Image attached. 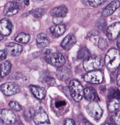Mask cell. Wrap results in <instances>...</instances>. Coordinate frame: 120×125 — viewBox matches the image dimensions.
<instances>
[{"label":"cell","mask_w":120,"mask_h":125,"mask_svg":"<svg viewBox=\"0 0 120 125\" xmlns=\"http://www.w3.org/2000/svg\"><path fill=\"white\" fill-rule=\"evenodd\" d=\"M104 62L106 67L111 72H114L119 68L120 58L118 50L116 49H110L105 55Z\"/></svg>","instance_id":"6da1fadb"},{"label":"cell","mask_w":120,"mask_h":125,"mask_svg":"<svg viewBox=\"0 0 120 125\" xmlns=\"http://www.w3.org/2000/svg\"><path fill=\"white\" fill-rule=\"evenodd\" d=\"M69 90L70 94L74 101L80 102L81 101L84 94V89L83 86L77 80H73L69 83Z\"/></svg>","instance_id":"7a4b0ae2"},{"label":"cell","mask_w":120,"mask_h":125,"mask_svg":"<svg viewBox=\"0 0 120 125\" xmlns=\"http://www.w3.org/2000/svg\"><path fill=\"white\" fill-rule=\"evenodd\" d=\"M44 60L48 64L56 68H60L64 65L66 60L61 54L58 53H50L44 57Z\"/></svg>","instance_id":"3957f363"},{"label":"cell","mask_w":120,"mask_h":125,"mask_svg":"<svg viewBox=\"0 0 120 125\" xmlns=\"http://www.w3.org/2000/svg\"><path fill=\"white\" fill-rule=\"evenodd\" d=\"M103 78H104V74L103 71L96 70L90 71L87 74H85L84 80L86 82L91 84H98L103 82Z\"/></svg>","instance_id":"277c9868"},{"label":"cell","mask_w":120,"mask_h":125,"mask_svg":"<svg viewBox=\"0 0 120 125\" xmlns=\"http://www.w3.org/2000/svg\"><path fill=\"white\" fill-rule=\"evenodd\" d=\"M86 111L89 116L95 119H100L103 113V109L96 101L90 103L86 106Z\"/></svg>","instance_id":"5b68a950"},{"label":"cell","mask_w":120,"mask_h":125,"mask_svg":"<svg viewBox=\"0 0 120 125\" xmlns=\"http://www.w3.org/2000/svg\"><path fill=\"white\" fill-rule=\"evenodd\" d=\"M101 65L100 58H90L83 61V67L86 71H92L99 69Z\"/></svg>","instance_id":"8992f818"},{"label":"cell","mask_w":120,"mask_h":125,"mask_svg":"<svg viewBox=\"0 0 120 125\" xmlns=\"http://www.w3.org/2000/svg\"><path fill=\"white\" fill-rule=\"evenodd\" d=\"M33 121L36 125H51L48 115L43 109H39L34 114Z\"/></svg>","instance_id":"52a82bcc"},{"label":"cell","mask_w":120,"mask_h":125,"mask_svg":"<svg viewBox=\"0 0 120 125\" xmlns=\"http://www.w3.org/2000/svg\"><path fill=\"white\" fill-rule=\"evenodd\" d=\"M1 119L2 122L6 125H12L14 124L16 121V116L10 109H3L0 111Z\"/></svg>","instance_id":"ba28073f"},{"label":"cell","mask_w":120,"mask_h":125,"mask_svg":"<svg viewBox=\"0 0 120 125\" xmlns=\"http://www.w3.org/2000/svg\"><path fill=\"white\" fill-rule=\"evenodd\" d=\"M1 90L4 95L12 96L20 91V86L14 83L8 82L1 86Z\"/></svg>","instance_id":"9c48e42d"},{"label":"cell","mask_w":120,"mask_h":125,"mask_svg":"<svg viewBox=\"0 0 120 125\" xmlns=\"http://www.w3.org/2000/svg\"><path fill=\"white\" fill-rule=\"evenodd\" d=\"M21 4L16 1H10L4 6V14L6 16H13L17 14L21 10Z\"/></svg>","instance_id":"30bf717a"},{"label":"cell","mask_w":120,"mask_h":125,"mask_svg":"<svg viewBox=\"0 0 120 125\" xmlns=\"http://www.w3.org/2000/svg\"><path fill=\"white\" fill-rule=\"evenodd\" d=\"M5 50L8 55L11 56H18L21 53L23 47L17 43H8L5 44Z\"/></svg>","instance_id":"8fae6325"},{"label":"cell","mask_w":120,"mask_h":125,"mask_svg":"<svg viewBox=\"0 0 120 125\" xmlns=\"http://www.w3.org/2000/svg\"><path fill=\"white\" fill-rule=\"evenodd\" d=\"M120 23L116 22L111 25H110L107 29L106 34L107 36L110 40H115L119 37L120 35Z\"/></svg>","instance_id":"7c38bea8"},{"label":"cell","mask_w":120,"mask_h":125,"mask_svg":"<svg viewBox=\"0 0 120 125\" xmlns=\"http://www.w3.org/2000/svg\"><path fill=\"white\" fill-rule=\"evenodd\" d=\"M13 29L11 22L8 19H3L0 21V31L1 34L7 36L11 34Z\"/></svg>","instance_id":"4fadbf2b"},{"label":"cell","mask_w":120,"mask_h":125,"mask_svg":"<svg viewBox=\"0 0 120 125\" xmlns=\"http://www.w3.org/2000/svg\"><path fill=\"white\" fill-rule=\"evenodd\" d=\"M83 96L89 101H98L100 100L98 93L94 88L93 87H88L84 90Z\"/></svg>","instance_id":"5bb4252c"},{"label":"cell","mask_w":120,"mask_h":125,"mask_svg":"<svg viewBox=\"0 0 120 125\" xmlns=\"http://www.w3.org/2000/svg\"><path fill=\"white\" fill-rule=\"evenodd\" d=\"M76 42V36L73 34H70L63 39L61 46L65 50H69L75 44Z\"/></svg>","instance_id":"9a60e30c"},{"label":"cell","mask_w":120,"mask_h":125,"mask_svg":"<svg viewBox=\"0 0 120 125\" xmlns=\"http://www.w3.org/2000/svg\"><path fill=\"white\" fill-rule=\"evenodd\" d=\"M29 88L34 96L39 100H43L46 96V90L43 87L31 85L29 86Z\"/></svg>","instance_id":"2e32d148"},{"label":"cell","mask_w":120,"mask_h":125,"mask_svg":"<svg viewBox=\"0 0 120 125\" xmlns=\"http://www.w3.org/2000/svg\"><path fill=\"white\" fill-rule=\"evenodd\" d=\"M120 3L119 1H114L110 4H109L102 11V16L103 17H107L111 15L119 7Z\"/></svg>","instance_id":"e0dca14e"},{"label":"cell","mask_w":120,"mask_h":125,"mask_svg":"<svg viewBox=\"0 0 120 125\" xmlns=\"http://www.w3.org/2000/svg\"><path fill=\"white\" fill-rule=\"evenodd\" d=\"M56 75L59 80L65 81L70 78L71 75V72L68 68L62 66L58 68V70L56 71Z\"/></svg>","instance_id":"ac0fdd59"},{"label":"cell","mask_w":120,"mask_h":125,"mask_svg":"<svg viewBox=\"0 0 120 125\" xmlns=\"http://www.w3.org/2000/svg\"><path fill=\"white\" fill-rule=\"evenodd\" d=\"M68 13V10L64 6H60L54 8L50 11V14L53 16V17L62 18L65 17Z\"/></svg>","instance_id":"d6986e66"},{"label":"cell","mask_w":120,"mask_h":125,"mask_svg":"<svg viewBox=\"0 0 120 125\" xmlns=\"http://www.w3.org/2000/svg\"><path fill=\"white\" fill-rule=\"evenodd\" d=\"M50 31L52 35L54 37H59L63 35L66 31V26L64 24H59V25L53 26L50 28Z\"/></svg>","instance_id":"ffe728a7"},{"label":"cell","mask_w":120,"mask_h":125,"mask_svg":"<svg viewBox=\"0 0 120 125\" xmlns=\"http://www.w3.org/2000/svg\"><path fill=\"white\" fill-rule=\"evenodd\" d=\"M36 44L39 48H44L50 44V41L48 39L47 36L44 33L38 34L36 37Z\"/></svg>","instance_id":"44dd1931"},{"label":"cell","mask_w":120,"mask_h":125,"mask_svg":"<svg viewBox=\"0 0 120 125\" xmlns=\"http://www.w3.org/2000/svg\"><path fill=\"white\" fill-rule=\"evenodd\" d=\"M108 108V110L111 113H114L115 111H118L120 108L119 99H116V98L109 99Z\"/></svg>","instance_id":"7402d4cb"},{"label":"cell","mask_w":120,"mask_h":125,"mask_svg":"<svg viewBox=\"0 0 120 125\" xmlns=\"http://www.w3.org/2000/svg\"><path fill=\"white\" fill-rule=\"evenodd\" d=\"M1 78L8 75L11 70V62L9 61H4V62H1Z\"/></svg>","instance_id":"603a6c76"},{"label":"cell","mask_w":120,"mask_h":125,"mask_svg":"<svg viewBox=\"0 0 120 125\" xmlns=\"http://www.w3.org/2000/svg\"><path fill=\"white\" fill-rule=\"evenodd\" d=\"M31 36L30 34L24 33L23 32L19 33L15 38V41L18 43H22V44H26L30 41Z\"/></svg>","instance_id":"cb8c5ba5"},{"label":"cell","mask_w":120,"mask_h":125,"mask_svg":"<svg viewBox=\"0 0 120 125\" xmlns=\"http://www.w3.org/2000/svg\"><path fill=\"white\" fill-rule=\"evenodd\" d=\"M91 56V54L89 50L86 47H83L81 49H80L78 53V58L80 60H86L90 58Z\"/></svg>","instance_id":"d4e9b609"},{"label":"cell","mask_w":120,"mask_h":125,"mask_svg":"<svg viewBox=\"0 0 120 125\" xmlns=\"http://www.w3.org/2000/svg\"><path fill=\"white\" fill-rule=\"evenodd\" d=\"M47 12V10L45 8H36L33 9L30 11L31 14L34 16V17L40 18H41L44 14H45Z\"/></svg>","instance_id":"484cf974"},{"label":"cell","mask_w":120,"mask_h":125,"mask_svg":"<svg viewBox=\"0 0 120 125\" xmlns=\"http://www.w3.org/2000/svg\"><path fill=\"white\" fill-rule=\"evenodd\" d=\"M108 99H113V98H116L120 99V90L118 88H114L112 87L110 88L108 91Z\"/></svg>","instance_id":"4316f807"},{"label":"cell","mask_w":120,"mask_h":125,"mask_svg":"<svg viewBox=\"0 0 120 125\" xmlns=\"http://www.w3.org/2000/svg\"><path fill=\"white\" fill-rule=\"evenodd\" d=\"M98 46L101 50H105L108 46V42L104 38H100L98 43Z\"/></svg>","instance_id":"83f0119b"},{"label":"cell","mask_w":120,"mask_h":125,"mask_svg":"<svg viewBox=\"0 0 120 125\" xmlns=\"http://www.w3.org/2000/svg\"><path fill=\"white\" fill-rule=\"evenodd\" d=\"M9 106H10V108L13 109V110H14V111H20L22 110L21 106L20 105V104L16 102V101H11L9 103Z\"/></svg>","instance_id":"f1b7e54d"},{"label":"cell","mask_w":120,"mask_h":125,"mask_svg":"<svg viewBox=\"0 0 120 125\" xmlns=\"http://www.w3.org/2000/svg\"><path fill=\"white\" fill-rule=\"evenodd\" d=\"M106 1H100V0H94V1H88L89 4L92 7L96 8L98 6L101 5L104 3H105Z\"/></svg>","instance_id":"f546056e"},{"label":"cell","mask_w":120,"mask_h":125,"mask_svg":"<svg viewBox=\"0 0 120 125\" xmlns=\"http://www.w3.org/2000/svg\"><path fill=\"white\" fill-rule=\"evenodd\" d=\"M120 112L118 111L117 112L115 111V113L112 116L111 119L113 123L116 124V125H120Z\"/></svg>","instance_id":"4dcf8cb0"},{"label":"cell","mask_w":120,"mask_h":125,"mask_svg":"<svg viewBox=\"0 0 120 125\" xmlns=\"http://www.w3.org/2000/svg\"><path fill=\"white\" fill-rule=\"evenodd\" d=\"M63 21V18H58V17H53V21L56 25H59L60 23H61Z\"/></svg>","instance_id":"1f68e13d"},{"label":"cell","mask_w":120,"mask_h":125,"mask_svg":"<svg viewBox=\"0 0 120 125\" xmlns=\"http://www.w3.org/2000/svg\"><path fill=\"white\" fill-rule=\"evenodd\" d=\"M66 104V102L65 101H58L55 103V107L56 108H60L62 106H64Z\"/></svg>","instance_id":"d6a6232c"},{"label":"cell","mask_w":120,"mask_h":125,"mask_svg":"<svg viewBox=\"0 0 120 125\" xmlns=\"http://www.w3.org/2000/svg\"><path fill=\"white\" fill-rule=\"evenodd\" d=\"M7 54V52L6 51V50H1L0 51V60L1 61L4 60L6 58Z\"/></svg>","instance_id":"836d02e7"},{"label":"cell","mask_w":120,"mask_h":125,"mask_svg":"<svg viewBox=\"0 0 120 125\" xmlns=\"http://www.w3.org/2000/svg\"><path fill=\"white\" fill-rule=\"evenodd\" d=\"M64 125H75V121L72 119H66L64 120Z\"/></svg>","instance_id":"e575fe53"},{"label":"cell","mask_w":120,"mask_h":125,"mask_svg":"<svg viewBox=\"0 0 120 125\" xmlns=\"http://www.w3.org/2000/svg\"><path fill=\"white\" fill-rule=\"evenodd\" d=\"M120 71L118 72V74L117 77H116V82H117V84L118 86H120Z\"/></svg>","instance_id":"d590c367"},{"label":"cell","mask_w":120,"mask_h":125,"mask_svg":"<svg viewBox=\"0 0 120 125\" xmlns=\"http://www.w3.org/2000/svg\"><path fill=\"white\" fill-rule=\"evenodd\" d=\"M24 4L26 5V6H28L29 4H30V1H24Z\"/></svg>","instance_id":"8d00e7d4"},{"label":"cell","mask_w":120,"mask_h":125,"mask_svg":"<svg viewBox=\"0 0 120 125\" xmlns=\"http://www.w3.org/2000/svg\"><path fill=\"white\" fill-rule=\"evenodd\" d=\"M117 46L118 48H120V40H118V41H117Z\"/></svg>","instance_id":"74e56055"},{"label":"cell","mask_w":120,"mask_h":125,"mask_svg":"<svg viewBox=\"0 0 120 125\" xmlns=\"http://www.w3.org/2000/svg\"><path fill=\"white\" fill-rule=\"evenodd\" d=\"M3 34H1V40H3Z\"/></svg>","instance_id":"f35d334b"}]
</instances>
